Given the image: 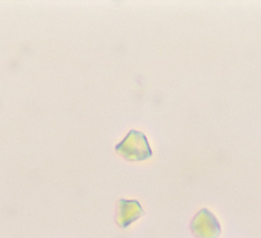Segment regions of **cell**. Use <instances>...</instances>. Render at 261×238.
I'll list each match as a JSON object with an SVG mask.
<instances>
[{
	"instance_id": "obj_1",
	"label": "cell",
	"mask_w": 261,
	"mask_h": 238,
	"mask_svg": "<svg viewBox=\"0 0 261 238\" xmlns=\"http://www.w3.org/2000/svg\"><path fill=\"white\" fill-rule=\"evenodd\" d=\"M116 151L124 158L133 162L145 161L152 156L146 136L138 130H130L122 143L117 145Z\"/></svg>"
},
{
	"instance_id": "obj_2",
	"label": "cell",
	"mask_w": 261,
	"mask_h": 238,
	"mask_svg": "<svg viewBox=\"0 0 261 238\" xmlns=\"http://www.w3.org/2000/svg\"><path fill=\"white\" fill-rule=\"evenodd\" d=\"M191 231L197 238H217L221 230L213 213L208 209H201L193 218Z\"/></svg>"
},
{
	"instance_id": "obj_3",
	"label": "cell",
	"mask_w": 261,
	"mask_h": 238,
	"mask_svg": "<svg viewBox=\"0 0 261 238\" xmlns=\"http://www.w3.org/2000/svg\"><path fill=\"white\" fill-rule=\"evenodd\" d=\"M144 214L138 200L121 199L119 201L117 223L121 228H127Z\"/></svg>"
}]
</instances>
